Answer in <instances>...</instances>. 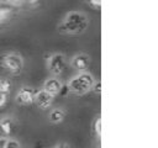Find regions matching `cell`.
I'll use <instances>...</instances> for the list:
<instances>
[{"mask_svg": "<svg viewBox=\"0 0 158 148\" xmlns=\"http://www.w3.org/2000/svg\"><path fill=\"white\" fill-rule=\"evenodd\" d=\"M89 26L88 16L81 11H69L58 25V31L64 35H80Z\"/></svg>", "mask_w": 158, "mask_h": 148, "instance_id": "6da1fadb", "label": "cell"}, {"mask_svg": "<svg viewBox=\"0 0 158 148\" xmlns=\"http://www.w3.org/2000/svg\"><path fill=\"white\" fill-rule=\"evenodd\" d=\"M95 83V78L89 72H79L77 75L72 76L68 81V90L74 95H84L91 91Z\"/></svg>", "mask_w": 158, "mask_h": 148, "instance_id": "7a4b0ae2", "label": "cell"}, {"mask_svg": "<svg viewBox=\"0 0 158 148\" xmlns=\"http://www.w3.org/2000/svg\"><path fill=\"white\" fill-rule=\"evenodd\" d=\"M67 67V57L63 53H53L47 59V68L54 76L60 75Z\"/></svg>", "mask_w": 158, "mask_h": 148, "instance_id": "3957f363", "label": "cell"}, {"mask_svg": "<svg viewBox=\"0 0 158 148\" xmlns=\"http://www.w3.org/2000/svg\"><path fill=\"white\" fill-rule=\"evenodd\" d=\"M1 65L12 74H17L23 68V59L16 53H7L1 58Z\"/></svg>", "mask_w": 158, "mask_h": 148, "instance_id": "277c9868", "label": "cell"}, {"mask_svg": "<svg viewBox=\"0 0 158 148\" xmlns=\"http://www.w3.org/2000/svg\"><path fill=\"white\" fill-rule=\"evenodd\" d=\"M36 91L30 86H22L16 94V102L20 105H30L35 101Z\"/></svg>", "mask_w": 158, "mask_h": 148, "instance_id": "5b68a950", "label": "cell"}, {"mask_svg": "<svg viewBox=\"0 0 158 148\" xmlns=\"http://www.w3.org/2000/svg\"><path fill=\"white\" fill-rule=\"evenodd\" d=\"M62 89H63V84L56 76H51V78L46 79V81L43 83V86H42V90L52 96L58 95L62 91Z\"/></svg>", "mask_w": 158, "mask_h": 148, "instance_id": "8992f818", "label": "cell"}, {"mask_svg": "<svg viewBox=\"0 0 158 148\" xmlns=\"http://www.w3.org/2000/svg\"><path fill=\"white\" fill-rule=\"evenodd\" d=\"M90 57L85 53H78L70 59V65L78 72H85L89 68Z\"/></svg>", "mask_w": 158, "mask_h": 148, "instance_id": "52a82bcc", "label": "cell"}, {"mask_svg": "<svg viewBox=\"0 0 158 148\" xmlns=\"http://www.w3.org/2000/svg\"><path fill=\"white\" fill-rule=\"evenodd\" d=\"M53 99H54V96L47 94L43 90H40V91H36L33 102H36L37 107H40L41 110H47V109L51 107V105L53 102Z\"/></svg>", "mask_w": 158, "mask_h": 148, "instance_id": "ba28073f", "label": "cell"}, {"mask_svg": "<svg viewBox=\"0 0 158 148\" xmlns=\"http://www.w3.org/2000/svg\"><path fill=\"white\" fill-rule=\"evenodd\" d=\"M65 115H67L65 110H63L60 107H56V109H52L51 110V112L48 115V120H49L51 123L58 125V123H60L65 118Z\"/></svg>", "mask_w": 158, "mask_h": 148, "instance_id": "9c48e42d", "label": "cell"}, {"mask_svg": "<svg viewBox=\"0 0 158 148\" xmlns=\"http://www.w3.org/2000/svg\"><path fill=\"white\" fill-rule=\"evenodd\" d=\"M0 130L5 133V134H10L12 131V121L9 117H4L2 120H0Z\"/></svg>", "mask_w": 158, "mask_h": 148, "instance_id": "30bf717a", "label": "cell"}, {"mask_svg": "<svg viewBox=\"0 0 158 148\" xmlns=\"http://www.w3.org/2000/svg\"><path fill=\"white\" fill-rule=\"evenodd\" d=\"M93 130H94V133H95L96 138L100 141V138H101V118H100V116H98V117L94 120Z\"/></svg>", "mask_w": 158, "mask_h": 148, "instance_id": "8fae6325", "label": "cell"}, {"mask_svg": "<svg viewBox=\"0 0 158 148\" xmlns=\"http://www.w3.org/2000/svg\"><path fill=\"white\" fill-rule=\"evenodd\" d=\"M10 89H11L10 81L7 79H0V91L7 95V92L10 91Z\"/></svg>", "mask_w": 158, "mask_h": 148, "instance_id": "7c38bea8", "label": "cell"}, {"mask_svg": "<svg viewBox=\"0 0 158 148\" xmlns=\"http://www.w3.org/2000/svg\"><path fill=\"white\" fill-rule=\"evenodd\" d=\"M5 148H21V144H20V143H19L16 139L7 138L6 144H5Z\"/></svg>", "mask_w": 158, "mask_h": 148, "instance_id": "4fadbf2b", "label": "cell"}, {"mask_svg": "<svg viewBox=\"0 0 158 148\" xmlns=\"http://www.w3.org/2000/svg\"><path fill=\"white\" fill-rule=\"evenodd\" d=\"M91 91L94 92V94H96V95H100L101 94V81L99 80H95V83H94V85H93V88H91Z\"/></svg>", "mask_w": 158, "mask_h": 148, "instance_id": "5bb4252c", "label": "cell"}, {"mask_svg": "<svg viewBox=\"0 0 158 148\" xmlns=\"http://www.w3.org/2000/svg\"><path fill=\"white\" fill-rule=\"evenodd\" d=\"M90 2L91 6H94L95 9H100L101 7V0H88Z\"/></svg>", "mask_w": 158, "mask_h": 148, "instance_id": "9a60e30c", "label": "cell"}, {"mask_svg": "<svg viewBox=\"0 0 158 148\" xmlns=\"http://www.w3.org/2000/svg\"><path fill=\"white\" fill-rule=\"evenodd\" d=\"M6 96H7L6 94H4V92L0 91V107L5 105V102H6Z\"/></svg>", "mask_w": 158, "mask_h": 148, "instance_id": "2e32d148", "label": "cell"}, {"mask_svg": "<svg viewBox=\"0 0 158 148\" xmlns=\"http://www.w3.org/2000/svg\"><path fill=\"white\" fill-rule=\"evenodd\" d=\"M6 141H7V138H5V137H1L0 138V148H5Z\"/></svg>", "mask_w": 158, "mask_h": 148, "instance_id": "e0dca14e", "label": "cell"}, {"mask_svg": "<svg viewBox=\"0 0 158 148\" xmlns=\"http://www.w3.org/2000/svg\"><path fill=\"white\" fill-rule=\"evenodd\" d=\"M56 148H72L68 143H59L58 146H56Z\"/></svg>", "mask_w": 158, "mask_h": 148, "instance_id": "ac0fdd59", "label": "cell"}, {"mask_svg": "<svg viewBox=\"0 0 158 148\" xmlns=\"http://www.w3.org/2000/svg\"><path fill=\"white\" fill-rule=\"evenodd\" d=\"M38 1H40V0H28V2H30V4H37Z\"/></svg>", "mask_w": 158, "mask_h": 148, "instance_id": "d6986e66", "label": "cell"}, {"mask_svg": "<svg viewBox=\"0 0 158 148\" xmlns=\"http://www.w3.org/2000/svg\"><path fill=\"white\" fill-rule=\"evenodd\" d=\"M54 148H56V147H54Z\"/></svg>", "mask_w": 158, "mask_h": 148, "instance_id": "ffe728a7", "label": "cell"}]
</instances>
